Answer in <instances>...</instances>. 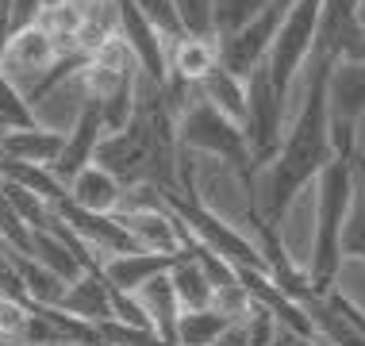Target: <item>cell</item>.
I'll return each instance as SVG.
<instances>
[{
  "label": "cell",
  "mask_w": 365,
  "mask_h": 346,
  "mask_svg": "<svg viewBox=\"0 0 365 346\" xmlns=\"http://www.w3.org/2000/svg\"><path fill=\"white\" fill-rule=\"evenodd\" d=\"M8 12H12V35H19V31H27V27L38 24L43 0H8Z\"/></svg>",
  "instance_id": "35"
},
{
  "label": "cell",
  "mask_w": 365,
  "mask_h": 346,
  "mask_svg": "<svg viewBox=\"0 0 365 346\" xmlns=\"http://www.w3.org/2000/svg\"><path fill=\"white\" fill-rule=\"evenodd\" d=\"M289 4L292 0H269L239 35L215 43V54H220V66L227 69V73H235V77L246 81L258 66H265L269 46H273V39H277V27H281L284 12H289Z\"/></svg>",
  "instance_id": "9"
},
{
  "label": "cell",
  "mask_w": 365,
  "mask_h": 346,
  "mask_svg": "<svg viewBox=\"0 0 365 346\" xmlns=\"http://www.w3.org/2000/svg\"><path fill=\"white\" fill-rule=\"evenodd\" d=\"M135 8L143 12V19L158 31V39L165 43V51H170L173 43H181L185 39V27H181V16H177L173 0H131Z\"/></svg>",
  "instance_id": "30"
},
{
  "label": "cell",
  "mask_w": 365,
  "mask_h": 346,
  "mask_svg": "<svg viewBox=\"0 0 365 346\" xmlns=\"http://www.w3.org/2000/svg\"><path fill=\"white\" fill-rule=\"evenodd\" d=\"M177 116L170 112L162 96V85L146 81L139 73V96H135V116L123 131L101 138L93 162L104 166L115 181L123 185H158V189H177Z\"/></svg>",
  "instance_id": "2"
},
{
  "label": "cell",
  "mask_w": 365,
  "mask_h": 346,
  "mask_svg": "<svg viewBox=\"0 0 365 346\" xmlns=\"http://www.w3.org/2000/svg\"><path fill=\"white\" fill-rule=\"evenodd\" d=\"M354 204V170L350 158H334V162L315 177V231H312V254H308V273L312 292H327L339 281L342 265V227H346Z\"/></svg>",
  "instance_id": "3"
},
{
  "label": "cell",
  "mask_w": 365,
  "mask_h": 346,
  "mask_svg": "<svg viewBox=\"0 0 365 346\" xmlns=\"http://www.w3.org/2000/svg\"><path fill=\"white\" fill-rule=\"evenodd\" d=\"M0 193H4V200L12 204V212H16L27 227H31V231H51L54 212H51V204H46L43 196L19 189V185H8V181H0Z\"/></svg>",
  "instance_id": "29"
},
{
  "label": "cell",
  "mask_w": 365,
  "mask_h": 346,
  "mask_svg": "<svg viewBox=\"0 0 365 346\" xmlns=\"http://www.w3.org/2000/svg\"><path fill=\"white\" fill-rule=\"evenodd\" d=\"M162 200L165 208L181 220V227H189V231L200 239L204 246H212L215 254H220L223 262H231L235 270H258L265 273L262 265V254L258 246H254L250 235H242L235 223H227L215 208H208L196 189H162Z\"/></svg>",
  "instance_id": "5"
},
{
  "label": "cell",
  "mask_w": 365,
  "mask_h": 346,
  "mask_svg": "<svg viewBox=\"0 0 365 346\" xmlns=\"http://www.w3.org/2000/svg\"><path fill=\"white\" fill-rule=\"evenodd\" d=\"M31 258L35 262H43L51 273H58L62 281H77L85 270L77 265L73 258V250L62 243V235L54 231V223H51V231H35V246H31Z\"/></svg>",
  "instance_id": "27"
},
{
  "label": "cell",
  "mask_w": 365,
  "mask_h": 346,
  "mask_svg": "<svg viewBox=\"0 0 365 346\" xmlns=\"http://www.w3.org/2000/svg\"><path fill=\"white\" fill-rule=\"evenodd\" d=\"M88 62L101 66V69H115V73H123V69H139V62H135V54H131V46H127L120 35L108 39V43H104L93 58H88Z\"/></svg>",
  "instance_id": "34"
},
{
  "label": "cell",
  "mask_w": 365,
  "mask_h": 346,
  "mask_svg": "<svg viewBox=\"0 0 365 346\" xmlns=\"http://www.w3.org/2000/svg\"><path fill=\"white\" fill-rule=\"evenodd\" d=\"M358 27H361V35H365V0H358Z\"/></svg>",
  "instance_id": "37"
},
{
  "label": "cell",
  "mask_w": 365,
  "mask_h": 346,
  "mask_svg": "<svg viewBox=\"0 0 365 346\" xmlns=\"http://www.w3.org/2000/svg\"><path fill=\"white\" fill-rule=\"evenodd\" d=\"M350 170H354V193H358V200L365 204V151L361 146L350 154Z\"/></svg>",
  "instance_id": "36"
},
{
  "label": "cell",
  "mask_w": 365,
  "mask_h": 346,
  "mask_svg": "<svg viewBox=\"0 0 365 346\" xmlns=\"http://www.w3.org/2000/svg\"><path fill=\"white\" fill-rule=\"evenodd\" d=\"M173 8L181 16L185 35L212 39V0H173Z\"/></svg>",
  "instance_id": "33"
},
{
  "label": "cell",
  "mask_w": 365,
  "mask_h": 346,
  "mask_svg": "<svg viewBox=\"0 0 365 346\" xmlns=\"http://www.w3.org/2000/svg\"><path fill=\"white\" fill-rule=\"evenodd\" d=\"M58 58H62V54H58L54 39L35 24V27H27V31L12 35L4 58H0V73H4L19 93H27V88H31L38 77L58 62Z\"/></svg>",
  "instance_id": "12"
},
{
  "label": "cell",
  "mask_w": 365,
  "mask_h": 346,
  "mask_svg": "<svg viewBox=\"0 0 365 346\" xmlns=\"http://www.w3.org/2000/svg\"><path fill=\"white\" fill-rule=\"evenodd\" d=\"M170 281H173V292H177V304H181V312L212 308L215 285H212V277L204 273V265L196 262L192 254L181 250V258L170 265Z\"/></svg>",
  "instance_id": "24"
},
{
  "label": "cell",
  "mask_w": 365,
  "mask_h": 346,
  "mask_svg": "<svg viewBox=\"0 0 365 346\" xmlns=\"http://www.w3.org/2000/svg\"><path fill=\"white\" fill-rule=\"evenodd\" d=\"M85 85H88V101H96L101 108V123H104V135L112 131H123L135 116V96H139V69H101L88 62L85 69Z\"/></svg>",
  "instance_id": "10"
},
{
  "label": "cell",
  "mask_w": 365,
  "mask_h": 346,
  "mask_svg": "<svg viewBox=\"0 0 365 346\" xmlns=\"http://www.w3.org/2000/svg\"><path fill=\"white\" fill-rule=\"evenodd\" d=\"M101 138H104L101 108H96V101H88L85 112L77 116V123L66 131L62 154H58V162L51 166V173H54L62 185H70L73 177L85 170V166H93V154H96V146H101Z\"/></svg>",
  "instance_id": "14"
},
{
  "label": "cell",
  "mask_w": 365,
  "mask_h": 346,
  "mask_svg": "<svg viewBox=\"0 0 365 346\" xmlns=\"http://www.w3.org/2000/svg\"><path fill=\"white\" fill-rule=\"evenodd\" d=\"M112 8H115V35L131 46L135 62H139V73L154 85H165L170 66H165V43L158 39V31L146 24L131 0H112Z\"/></svg>",
  "instance_id": "11"
},
{
  "label": "cell",
  "mask_w": 365,
  "mask_h": 346,
  "mask_svg": "<svg viewBox=\"0 0 365 346\" xmlns=\"http://www.w3.org/2000/svg\"><path fill=\"white\" fill-rule=\"evenodd\" d=\"M123 231L131 235L135 250L146 254H181V227L170 208H150V212H115Z\"/></svg>",
  "instance_id": "15"
},
{
  "label": "cell",
  "mask_w": 365,
  "mask_h": 346,
  "mask_svg": "<svg viewBox=\"0 0 365 346\" xmlns=\"http://www.w3.org/2000/svg\"><path fill=\"white\" fill-rule=\"evenodd\" d=\"M58 308L73 320H85L93 327H101L104 320H112V296H108V281L101 273H81L77 281L66 285Z\"/></svg>",
  "instance_id": "20"
},
{
  "label": "cell",
  "mask_w": 365,
  "mask_h": 346,
  "mask_svg": "<svg viewBox=\"0 0 365 346\" xmlns=\"http://www.w3.org/2000/svg\"><path fill=\"white\" fill-rule=\"evenodd\" d=\"M231 327H235V320L223 315L220 308L181 312V320H177V342L181 346H215Z\"/></svg>",
  "instance_id": "25"
},
{
  "label": "cell",
  "mask_w": 365,
  "mask_h": 346,
  "mask_svg": "<svg viewBox=\"0 0 365 346\" xmlns=\"http://www.w3.org/2000/svg\"><path fill=\"white\" fill-rule=\"evenodd\" d=\"M315 24H319V0H292L289 12H284L277 39L269 46V58H265V73H269L273 88L289 101L296 77L304 73L315 46Z\"/></svg>",
  "instance_id": "6"
},
{
  "label": "cell",
  "mask_w": 365,
  "mask_h": 346,
  "mask_svg": "<svg viewBox=\"0 0 365 346\" xmlns=\"http://www.w3.org/2000/svg\"><path fill=\"white\" fill-rule=\"evenodd\" d=\"M51 212L70 227L73 235H81L85 243H93L96 250L104 254V258H112V254H131L135 243L131 235L123 231V223L115 220V215H101V212H85V208H77L70 196H62L58 204H51Z\"/></svg>",
  "instance_id": "13"
},
{
  "label": "cell",
  "mask_w": 365,
  "mask_h": 346,
  "mask_svg": "<svg viewBox=\"0 0 365 346\" xmlns=\"http://www.w3.org/2000/svg\"><path fill=\"white\" fill-rule=\"evenodd\" d=\"M177 146L185 154H204L215 158L220 166L235 173V181L246 193V208L254 204V166H250V146H246V131L239 123H231L220 116L212 104H204L200 96L177 116Z\"/></svg>",
  "instance_id": "4"
},
{
  "label": "cell",
  "mask_w": 365,
  "mask_h": 346,
  "mask_svg": "<svg viewBox=\"0 0 365 346\" xmlns=\"http://www.w3.org/2000/svg\"><path fill=\"white\" fill-rule=\"evenodd\" d=\"M284 112H289V101L273 88L265 66H258L250 77H246V146H250V166L254 177H258L265 166L277 158L281 138H284Z\"/></svg>",
  "instance_id": "7"
},
{
  "label": "cell",
  "mask_w": 365,
  "mask_h": 346,
  "mask_svg": "<svg viewBox=\"0 0 365 346\" xmlns=\"http://www.w3.org/2000/svg\"><path fill=\"white\" fill-rule=\"evenodd\" d=\"M365 120V62H331L327 69V123L339 158L358 151V127Z\"/></svg>",
  "instance_id": "8"
},
{
  "label": "cell",
  "mask_w": 365,
  "mask_h": 346,
  "mask_svg": "<svg viewBox=\"0 0 365 346\" xmlns=\"http://www.w3.org/2000/svg\"><path fill=\"white\" fill-rule=\"evenodd\" d=\"M327 69L331 58H315V54L308 58L300 112H296L292 127H284L277 158L254 177V204L246 212H254L262 223L277 227V231L284 215L292 212L296 196L308 185H315V177L339 158L331 146V123H327Z\"/></svg>",
  "instance_id": "1"
},
{
  "label": "cell",
  "mask_w": 365,
  "mask_h": 346,
  "mask_svg": "<svg viewBox=\"0 0 365 346\" xmlns=\"http://www.w3.org/2000/svg\"><path fill=\"white\" fill-rule=\"evenodd\" d=\"M19 127H35L31 104H27L24 93L0 73V131H19Z\"/></svg>",
  "instance_id": "31"
},
{
  "label": "cell",
  "mask_w": 365,
  "mask_h": 346,
  "mask_svg": "<svg viewBox=\"0 0 365 346\" xmlns=\"http://www.w3.org/2000/svg\"><path fill=\"white\" fill-rule=\"evenodd\" d=\"M66 196H70L77 208H85V212L115 215V212H120V200H123V185L115 181L104 166L93 162V166H85L70 185H66Z\"/></svg>",
  "instance_id": "19"
},
{
  "label": "cell",
  "mask_w": 365,
  "mask_h": 346,
  "mask_svg": "<svg viewBox=\"0 0 365 346\" xmlns=\"http://www.w3.org/2000/svg\"><path fill=\"white\" fill-rule=\"evenodd\" d=\"M139 308L146 312L150 327L162 335L165 342H177V320H181V304H177V292H173V281H170V270L150 277L139 292H135Z\"/></svg>",
  "instance_id": "21"
},
{
  "label": "cell",
  "mask_w": 365,
  "mask_h": 346,
  "mask_svg": "<svg viewBox=\"0 0 365 346\" xmlns=\"http://www.w3.org/2000/svg\"><path fill=\"white\" fill-rule=\"evenodd\" d=\"M177 258H181V254H177ZM177 258H173V254H146V250L112 254V258H104L101 277H104L108 285H112V289H120V292H127V296H135L146 281H150V277L165 273Z\"/></svg>",
  "instance_id": "18"
},
{
  "label": "cell",
  "mask_w": 365,
  "mask_h": 346,
  "mask_svg": "<svg viewBox=\"0 0 365 346\" xmlns=\"http://www.w3.org/2000/svg\"><path fill=\"white\" fill-rule=\"evenodd\" d=\"M0 243L12 246L19 254H27V258H31V246H35V231L12 212V204L4 200V193H0Z\"/></svg>",
  "instance_id": "32"
},
{
  "label": "cell",
  "mask_w": 365,
  "mask_h": 346,
  "mask_svg": "<svg viewBox=\"0 0 365 346\" xmlns=\"http://www.w3.org/2000/svg\"><path fill=\"white\" fill-rule=\"evenodd\" d=\"M269 0H212V43L239 35Z\"/></svg>",
  "instance_id": "28"
},
{
  "label": "cell",
  "mask_w": 365,
  "mask_h": 346,
  "mask_svg": "<svg viewBox=\"0 0 365 346\" xmlns=\"http://www.w3.org/2000/svg\"><path fill=\"white\" fill-rule=\"evenodd\" d=\"M88 69V66H85ZM85 69L73 77H66L62 85H54L51 93L43 96V101L31 104V116L38 127H51V131H70V127L77 123V116L85 112L88 104V85H85Z\"/></svg>",
  "instance_id": "16"
},
{
  "label": "cell",
  "mask_w": 365,
  "mask_h": 346,
  "mask_svg": "<svg viewBox=\"0 0 365 346\" xmlns=\"http://www.w3.org/2000/svg\"><path fill=\"white\" fill-rule=\"evenodd\" d=\"M0 181L19 185V189L43 196L46 204H58L66 196V185L46 170V166H27V162H0Z\"/></svg>",
  "instance_id": "26"
},
{
  "label": "cell",
  "mask_w": 365,
  "mask_h": 346,
  "mask_svg": "<svg viewBox=\"0 0 365 346\" xmlns=\"http://www.w3.org/2000/svg\"><path fill=\"white\" fill-rule=\"evenodd\" d=\"M66 135L51 127H19V131H0V162H27V166H51L62 154Z\"/></svg>",
  "instance_id": "17"
},
{
  "label": "cell",
  "mask_w": 365,
  "mask_h": 346,
  "mask_svg": "<svg viewBox=\"0 0 365 346\" xmlns=\"http://www.w3.org/2000/svg\"><path fill=\"white\" fill-rule=\"evenodd\" d=\"M196 93H200L204 104H212L220 116H227L231 123H246V81L235 73H227L223 66H215L208 77H204L200 85H196Z\"/></svg>",
  "instance_id": "23"
},
{
  "label": "cell",
  "mask_w": 365,
  "mask_h": 346,
  "mask_svg": "<svg viewBox=\"0 0 365 346\" xmlns=\"http://www.w3.org/2000/svg\"><path fill=\"white\" fill-rule=\"evenodd\" d=\"M165 66H170V77L185 85H200L204 77L220 66V54H215V43L212 39H192L185 35L181 43H173L165 51Z\"/></svg>",
  "instance_id": "22"
}]
</instances>
